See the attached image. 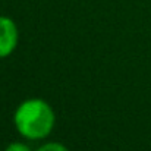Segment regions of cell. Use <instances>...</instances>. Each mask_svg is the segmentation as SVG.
I'll use <instances>...</instances> for the list:
<instances>
[{
  "mask_svg": "<svg viewBox=\"0 0 151 151\" xmlns=\"http://www.w3.org/2000/svg\"><path fill=\"white\" fill-rule=\"evenodd\" d=\"M13 125L19 135L29 141H40L50 135L56 125V114L43 99L24 100L13 113Z\"/></svg>",
  "mask_w": 151,
  "mask_h": 151,
  "instance_id": "6da1fadb",
  "label": "cell"
},
{
  "mask_svg": "<svg viewBox=\"0 0 151 151\" xmlns=\"http://www.w3.org/2000/svg\"><path fill=\"white\" fill-rule=\"evenodd\" d=\"M19 31L15 21L0 15V59L9 57L18 47Z\"/></svg>",
  "mask_w": 151,
  "mask_h": 151,
  "instance_id": "7a4b0ae2",
  "label": "cell"
},
{
  "mask_svg": "<svg viewBox=\"0 0 151 151\" xmlns=\"http://www.w3.org/2000/svg\"><path fill=\"white\" fill-rule=\"evenodd\" d=\"M37 151H70L66 145H63L62 142H56V141H51V142H46L43 144Z\"/></svg>",
  "mask_w": 151,
  "mask_h": 151,
  "instance_id": "3957f363",
  "label": "cell"
},
{
  "mask_svg": "<svg viewBox=\"0 0 151 151\" xmlns=\"http://www.w3.org/2000/svg\"><path fill=\"white\" fill-rule=\"evenodd\" d=\"M3 151H32L31 147L25 142H21V141H13L10 144L6 145V148Z\"/></svg>",
  "mask_w": 151,
  "mask_h": 151,
  "instance_id": "277c9868",
  "label": "cell"
}]
</instances>
